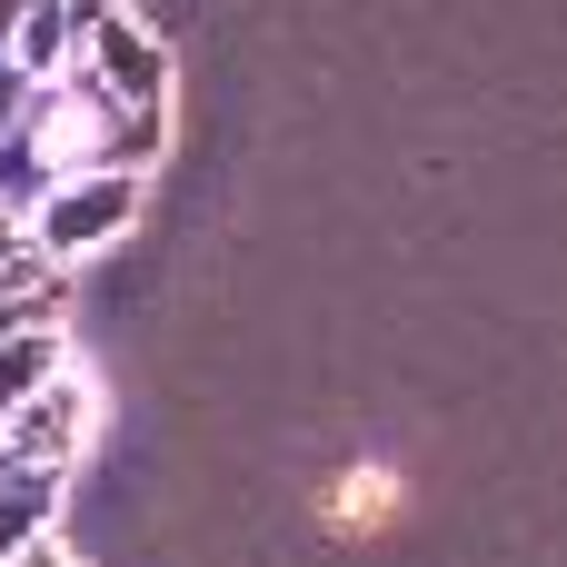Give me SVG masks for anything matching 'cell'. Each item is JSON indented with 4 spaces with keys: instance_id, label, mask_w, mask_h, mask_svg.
Wrapping results in <instances>:
<instances>
[{
    "instance_id": "obj_1",
    "label": "cell",
    "mask_w": 567,
    "mask_h": 567,
    "mask_svg": "<svg viewBox=\"0 0 567 567\" xmlns=\"http://www.w3.org/2000/svg\"><path fill=\"white\" fill-rule=\"evenodd\" d=\"M130 219V179H90V189H70L50 219H40V239L50 249H90V239H110Z\"/></svg>"
},
{
    "instance_id": "obj_2",
    "label": "cell",
    "mask_w": 567,
    "mask_h": 567,
    "mask_svg": "<svg viewBox=\"0 0 567 567\" xmlns=\"http://www.w3.org/2000/svg\"><path fill=\"white\" fill-rule=\"evenodd\" d=\"M70 429H80V389H60V399H40V409L20 419V449H30L40 468H50V458L70 449Z\"/></svg>"
},
{
    "instance_id": "obj_3",
    "label": "cell",
    "mask_w": 567,
    "mask_h": 567,
    "mask_svg": "<svg viewBox=\"0 0 567 567\" xmlns=\"http://www.w3.org/2000/svg\"><path fill=\"white\" fill-rule=\"evenodd\" d=\"M40 369H60V349H40V339H20V349H0V399H10V389H30Z\"/></svg>"
},
{
    "instance_id": "obj_4",
    "label": "cell",
    "mask_w": 567,
    "mask_h": 567,
    "mask_svg": "<svg viewBox=\"0 0 567 567\" xmlns=\"http://www.w3.org/2000/svg\"><path fill=\"white\" fill-rule=\"evenodd\" d=\"M20 567H70V558L60 548H20Z\"/></svg>"
}]
</instances>
